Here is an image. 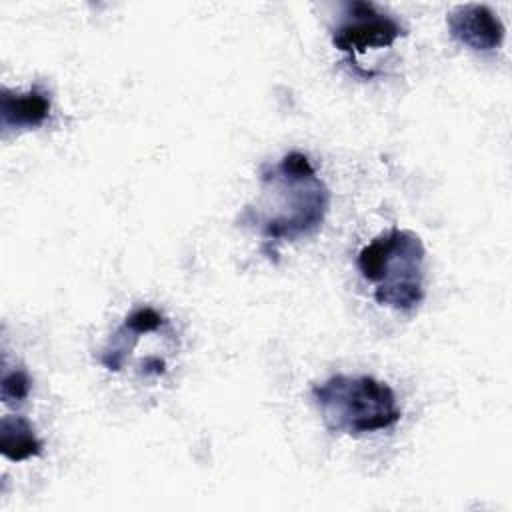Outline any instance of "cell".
<instances>
[{"mask_svg": "<svg viewBox=\"0 0 512 512\" xmlns=\"http://www.w3.org/2000/svg\"><path fill=\"white\" fill-rule=\"evenodd\" d=\"M262 202L244 208L240 222L256 224L266 244L294 242L314 234L330 206V190L302 152L284 154L274 166L260 170Z\"/></svg>", "mask_w": 512, "mask_h": 512, "instance_id": "obj_1", "label": "cell"}, {"mask_svg": "<svg viewBox=\"0 0 512 512\" xmlns=\"http://www.w3.org/2000/svg\"><path fill=\"white\" fill-rule=\"evenodd\" d=\"M424 262L422 238L396 226L378 234L356 258L362 278L374 284V300L398 312H412L422 304Z\"/></svg>", "mask_w": 512, "mask_h": 512, "instance_id": "obj_2", "label": "cell"}, {"mask_svg": "<svg viewBox=\"0 0 512 512\" xmlns=\"http://www.w3.org/2000/svg\"><path fill=\"white\" fill-rule=\"evenodd\" d=\"M312 398L324 426L334 434L364 436L400 422L394 390L368 374H334L312 386Z\"/></svg>", "mask_w": 512, "mask_h": 512, "instance_id": "obj_3", "label": "cell"}, {"mask_svg": "<svg viewBox=\"0 0 512 512\" xmlns=\"http://www.w3.org/2000/svg\"><path fill=\"white\" fill-rule=\"evenodd\" d=\"M342 10V18L332 30V44L340 52L350 56L364 54L368 50L388 48L406 36V28L372 2L352 0Z\"/></svg>", "mask_w": 512, "mask_h": 512, "instance_id": "obj_4", "label": "cell"}, {"mask_svg": "<svg viewBox=\"0 0 512 512\" xmlns=\"http://www.w3.org/2000/svg\"><path fill=\"white\" fill-rule=\"evenodd\" d=\"M450 36L474 52H492L502 46L506 28L486 4H458L446 16Z\"/></svg>", "mask_w": 512, "mask_h": 512, "instance_id": "obj_5", "label": "cell"}, {"mask_svg": "<svg viewBox=\"0 0 512 512\" xmlns=\"http://www.w3.org/2000/svg\"><path fill=\"white\" fill-rule=\"evenodd\" d=\"M52 110L50 94L44 88L32 86L24 92L2 88L0 92V124L4 132L32 130L42 126Z\"/></svg>", "mask_w": 512, "mask_h": 512, "instance_id": "obj_6", "label": "cell"}, {"mask_svg": "<svg viewBox=\"0 0 512 512\" xmlns=\"http://www.w3.org/2000/svg\"><path fill=\"white\" fill-rule=\"evenodd\" d=\"M44 450L42 440L36 436L28 418L6 414L0 418V452L12 462H24L40 456Z\"/></svg>", "mask_w": 512, "mask_h": 512, "instance_id": "obj_7", "label": "cell"}, {"mask_svg": "<svg viewBox=\"0 0 512 512\" xmlns=\"http://www.w3.org/2000/svg\"><path fill=\"white\" fill-rule=\"evenodd\" d=\"M32 380L24 368H4L0 380V398L4 404H16L28 398Z\"/></svg>", "mask_w": 512, "mask_h": 512, "instance_id": "obj_8", "label": "cell"}, {"mask_svg": "<svg viewBox=\"0 0 512 512\" xmlns=\"http://www.w3.org/2000/svg\"><path fill=\"white\" fill-rule=\"evenodd\" d=\"M166 324V318L152 306H140L136 310H132L126 318H124V328H128L134 334H148L154 332L158 328H162Z\"/></svg>", "mask_w": 512, "mask_h": 512, "instance_id": "obj_9", "label": "cell"}]
</instances>
